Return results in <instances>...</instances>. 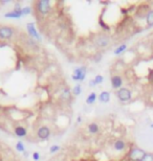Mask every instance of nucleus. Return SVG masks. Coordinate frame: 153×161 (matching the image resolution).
I'll return each instance as SVG.
<instances>
[{"instance_id":"obj_2","label":"nucleus","mask_w":153,"mask_h":161,"mask_svg":"<svg viewBox=\"0 0 153 161\" xmlns=\"http://www.w3.org/2000/svg\"><path fill=\"white\" fill-rule=\"evenodd\" d=\"M17 28L12 26H1L0 27V40L8 41L12 40L14 37H16Z\"/></svg>"},{"instance_id":"obj_16","label":"nucleus","mask_w":153,"mask_h":161,"mask_svg":"<svg viewBox=\"0 0 153 161\" xmlns=\"http://www.w3.org/2000/svg\"><path fill=\"white\" fill-rule=\"evenodd\" d=\"M146 21H147L148 26H150V27L153 26V10L150 11L147 14V16H146Z\"/></svg>"},{"instance_id":"obj_26","label":"nucleus","mask_w":153,"mask_h":161,"mask_svg":"<svg viewBox=\"0 0 153 161\" xmlns=\"http://www.w3.org/2000/svg\"><path fill=\"white\" fill-rule=\"evenodd\" d=\"M150 127H151V128H152V129H153V123H151V125H150Z\"/></svg>"},{"instance_id":"obj_18","label":"nucleus","mask_w":153,"mask_h":161,"mask_svg":"<svg viewBox=\"0 0 153 161\" xmlns=\"http://www.w3.org/2000/svg\"><path fill=\"white\" fill-rule=\"evenodd\" d=\"M16 151L19 152V153H24V152H25V147H24V144H23V142L18 141V142L16 143Z\"/></svg>"},{"instance_id":"obj_17","label":"nucleus","mask_w":153,"mask_h":161,"mask_svg":"<svg viewBox=\"0 0 153 161\" xmlns=\"http://www.w3.org/2000/svg\"><path fill=\"white\" fill-rule=\"evenodd\" d=\"M127 49V44H121V45L119 46V47L117 48V49L114 50V54H123L125 50Z\"/></svg>"},{"instance_id":"obj_20","label":"nucleus","mask_w":153,"mask_h":161,"mask_svg":"<svg viewBox=\"0 0 153 161\" xmlns=\"http://www.w3.org/2000/svg\"><path fill=\"white\" fill-rule=\"evenodd\" d=\"M61 150V147H59V145H57V144H52L51 147H49V152H51L52 154H55V153H57V152H59Z\"/></svg>"},{"instance_id":"obj_1","label":"nucleus","mask_w":153,"mask_h":161,"mask_svg":"<svg viewBox=\"0 0 153 161\" xmlns=\"http://www.w3.org/2000/svg\"><path fill=\"white\" fill-rule=\"evenodd\" d=\"M52 11V3L48 0H42V1H37L35 3V12H36V17L45 16Z\"/></svg>"},{"instance_id":"obj_19","label":"nucleus","mask_w":153,"mask_h":161,"mask_svg":"<svg viewBox=\"0 0 153 161\" xmlns=\"http://www.w3.org/2000/svg\"><path fill=\"white\" fill-rule=\"evenodd\" d=\"M81 93H82V87H81L80 84H78V85H76L75 87H73V95H76V96H78V95H80Z\"/></svg>"},{"instance_id":"obj_23","label":"nucleus","mask_w":153,"mask_h":161,"mask_svg":"<svg viewBox=\"0 0 153 161\" xmlns=\"http://www.w3.org/2000/svg\"><path fill=\"white\" fill-rule=\"evenodd\" d=\"M22 13H23V15L30 14V13H32V8H30V6H25V8H22Z\"/></svg>"},{"instance_id":"obj_7","label":"nucleus","mask_w":153,"mask_h":161,"mask_svg":"<svg viewBox=\"0 0 153 161\" xmlns=\"http://www.w3.org/2000/svg\"><path fill=\"white\" fill-rule=\"evenodd\" d=\"M86 71L87 69L85 67H80V68H76L73 74L71 76L73 81L76 82H83L85 80V76H86Z\"/></svg>"},{"instance_id":"obj_13","label":"nucleus","mask_w":153,"mask_h":161,"mask_svg":"<svg viewBox=\"0 0 153 161\" xmlns=\"http://www.w3.org/2000/svg\"><path fill=\"white\" fill-rule=\"evenodd\" d=\"M4 16L6 17V18H21V17L23 16V13H22V10H13L12 12H8L6 13Z\"/></svg>"},{"instance_id":"obj_12","label":"nucleus","mask_w":153,"mask_h":161,"mask_svg":"<svg viewBox=\"0 0 153 161\" xmlns=\"http://www.w3.org/2000/svg\"><path fill=\"white\" fill-rule=\"evenodd\" d=\"M87 131L91 135H97L100 133V125L97 122H91L87 125Z\"/></svg>"},{"instance_id":"obj_3","label":"nucleus","mask_w":153,"mask_h":161,"mask_svg":"<svg viewBox=\"0 0 153 161\" xmlns=\"http://www.w3.org/2000/svg\"><path fill=\"white\" fill-rule=\"evenodd\" d=\"M92 42L95 45L98 46V47L105 48V47H107V46L110 45L111 38H110V36H108V35H106V34H99V35H95V36L93 37Z\"/></svg>"},{"instance_id":"obj_25","label":"nucleus","mask_w":153,"mask_h":161,"mask_svg":"<svg viewBox=\"0 0 153 161\" xmlns=\"http://www.w3.org/2000/svg\"><path fill=\"white\" fill-rule=\"evenodd\" d=\"M89 86H90V87H95V86H97V84H95V80H90V81H89Z\"/></svg>"},{"instance_id":"obj_4","label":"nucleus","mask_w":153,"mask_h":161,"mask_svg":"<svg viewBox=\"0 0 153 161\" xmlns=\"http://www.w3.org/2000/svg\"><path fill=\"white\" fill-rule=\"evenodd\" d=\"M146 152L143 149L139 147H132L128 153V160L130 161H142L144 158V156L146 155Z\"/></svg>"},{"instance_id":"obj_5","label":"nucleus","mask_w":153,"mask_h":161,"mask_svg":"<svg viewBox=\"0 0 153 161\" xmlns=\"http://www.w3.org/2000/svg\"><path fill=\"white\" fill-rule=\"evenodd\" d=\"M51 129H49L47 125H41V127L38 128L37 130V137L39 139H42V140H46L51 137Z\"/></svg>"},{"instance_id":"obj_14","label":"nucleus","mask_w":153,"mask_h":161,"mask_svg":"<svg viewBox=\"0 0 153 161\" xmlns=\"http://www.w3.org/2000/svg\"><path fill=\"white\" fill-rule=\"evenodd\" d=\"M99 100L101 103H108L109 101H110V93H109L108 91H103L101 92V94L99 95Z\"/></svg>"},{"instance_id":"obj_21","label":"nucleus","mask_w":153,"mask_h":161,"mask_svg":"<svg viewBox=\"0 0 153 161\" xmlns=\"http://www.w3.org/2000/svg\"><path fill=\"white\" fill-rule=\"evenodd\" d=\"M142 161H153V154L147 153L145 156H144V158L142 159Z\"/></svg>"},{"instance_id":"obj_11","label":"nucleus","mask_w":153,"mask_h":161,"mask_svg":"<svg viewBox=\"0 0 153 161\" xmlns=\"http://www.w3.org/2000/svg\"><path fill=\"white\" fill-rule=\"evenodd\" d=\"M14 133L18 137H25L27 135V130L23 125H16L14 128Z\"/></svg>"},{"instance_id":"obj_24","label":"nucleus","mask_w":153,"mask_h":161,"mask_svg":"<svg viewBox=\"0 0 153 161\" xmlns=\"http://www.w3.org/2000/svg\"><path fill=\"white\" fill-rule=\"evenodd\" d=\"M40 154L38 153V152H34V153H33V159H34L35 161H39L40 160Z\"/></svg>"},{"instance_id":"obj_10","label":"nucleus","mask_w":153,"mask_h":161,"mask_svg":"<svg viewBox=\"0 0 153 161\" xmlns=\"http://www.w3.org/2000/svg\"><path fill=\"white\" fill-rule=\"evenodd\" d=\"M127 147V143L123 139H117L113 142V150L117 152H123Z\"/></svg>"},{"instance_id":"obj_22","label":"nucleus","mask_w":153,"mask_h":161,"mask_svg":"<svg viewBox=\"0 0 153 161\" xmlns=\"http://www.w3.org/2000/svg\"><path fill=\"white\" fill-rule=\"evenodd\" d=\"M103 81H104V78H103L102 76H100V74H98V76H95V82L97 85H99V84H102Z\"/></svg>"},{"instance_id":"obj_8","label":"nucleus","mask_w":153,"mask_h":161,"mask_svg":"<svg viewBox=\"0 0 153 161\" xmlns=\"http://www.w3.org/2000/svg\"><path fill=\"white\" fill-rule=\"evenodd\" d=\"M26 29H27L28 35H30L32 39H37L39 41L41 40V37L39 36V33L37 32L36 27H35V24L33 22H30V23L26 24Z\"/></svg>"},{"instance_id":"obj_15","label":"nucleus","mask_w":153,"mask_h":161,"mask_svg":"<svg viewBox=\"0 0 153 161\" xmlns=\"http://www.w3.org/2000/svg\"><path fill=\"white\" fill-rule=\"evenodd\" d=\"M95 101H97V94H95V92H91V93L89 94V95L87 96V98H86V103L88 104V105L93 104Z\"/></svg>"},{"instance_id":"obj_6","label":"nucleus","mask_w":153,"mask_h":161,"mask_svg":"<svg viewBox=\"0 0 153 161\" xmlns=\"http://www.w3.org/2000/svg\"><path fill=\"white\" fill-rule=\"evenodd\" d=\"M117 96L121 101H128L131 100L132 94H131V91L128 89V88L122 87L121 89H119L117 91Z\"/></svg>"},{"instance_id":"obj_9","label":"nucleus","mask_w":153,"mask_h":161,"mask_svg":"<svg viewBox=\"0 0 153 161\" xmlns=\"http://www.w3.org/2000/svg\"><path fill=\"white\" fill-rule=\"evenodd\" d=\"M110 81H111V86H112L113 89L119 90V89H121L122 86H123V79L120 76H117H117H111Z\"/></svg>"}]
</instances>
